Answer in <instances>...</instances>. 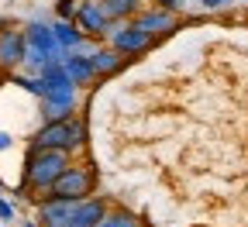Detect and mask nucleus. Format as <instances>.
<instances>
[{
    "label": "nucleus",
    "instance_id": "obj_14",
    "mask_svg": "<svg viewBox=\"0 0 248 227\" xmlns=\"http://www.w3.org/2000/svg\"><path fill=\"white\" fill-rule=\"evenodd\" d=\"M100 7L110 17V24H124V21H135L148 4L145 0H100Z\"/></svg>",
    "mask_w": 248,
    "mask_h": 227
},
{
    "label": "nucleus",
    "instance_id": "obj_6",
    "mask_svg": "<svg viewBox=\"0 0 248 227\" xmlns=\"http://www.w3.org/2000/svg\"><path fill=\"white\" fill-rule=\"evenodd\" d=\"M76 28L83 31V35L90 38V42H107V35H110V17L104 14V7H100V0H83V4H76Z\"/></svg>",
    "mask_w": 248,
    "mask_h": 227
},
{
    "label": "nucleus",
    "instance_id": "obj_5",
    "mask_svg": "<svg viewBox=\"0 0 248 227\" xmlns=\"http://www.w3.org/2000/svg\"><path fill=\"white\" fill-rule=\"evenodd\" d=\"M107 45H110L114 52H121L124 59H138V55H145V52L155 45V38L145 35L135 21H124V24H114V28H110Z\"/></svg>",
    "mask_w": 248,
    "mask_h": 227
},
{
    "label": "nucleus",
    "instance_id": "obj_12",
    "mask_svg": "<svg viewBox=\"0 0 248 227\" xmlns=\"http://www.w3.org/2000/svg\"><path fill=\"white\" fill-rule=\"evenodd\" d=\"M90 59H93V73H97V79H110V76H117L124 66H128V59H124L121 52H114L107 42H100L97 48H93Z\"/></svg>",
    "mask_w": 248,
    "mask_h": 227
},
{
    "label": "nucleus",
    "instance_id": "obj_1",
    "mask_svg": "<svg viewBox=\"0 0 248 227\" xmlns=\"http://www.w3.org/2000/svg\"><path fill=\"white\" fill-rule=\"evenodd\" d=\"M73 166V155L69 151H52V148H42V151H31L28 148V158H24V182L17 193H35L31 200H45L52 182Z\"/></svg>",
    "mask_w": 248,
    "mask_h": 227
},
{
    "label": "nucleus",
    "instance_id": "obj_18",
    "mask_svg": "<svg viewBox=\"0 0 248 227\" xmlns=\"http://www.w3.org/2000/svg\"><path fill=\"white\" fill-rule=\"evenodd\" d=\"M0 220H4V224H11V220H14V203H11V200H4V197H0Z\"/></svg>",
    "mask_w": 248,
    "mask_h": 227
},
{
    "label": "nucleus",
    "instance_id": "obj_8",
    "mask_svg": "<svg viewBox=\"0 0 248 227\" xmlns=\"http://www.w3.org/2000/svg\"><path fill=\"white\" fill-rule=\"evenodd\" d=\"M135 24L145 31V35H152L155 42L159 38H169V35H176L179 31V14H172V11H162V7H155V4H148L138 17H135Z\"/></svg>",
    "mask_w": 248,
    "mask_h": 227
},
{
    "label": "nucleus",
    "instance_id": "obj_19",
    "mask_svg": "<svg viewBox=\"0 0 248 227\" xmlns=\"http://www.w3.org/2000/svg\"><path fill=\"white\" fill-rule=\"evenodd\" d=\"M228 4H231V0H200V7H203V11H224Z\"/></svg>",
    "mask_w": 248,
    "mask_h": 227
},
{
    "label": "nucleus",
    "instance_id": "obj_17",
    "mask_svg": "<svg viewBox=\"0 0 248 227\" xmlns=\"http://www.w3.org/2000/svg\"><path fill=\"white\" fill-rule=\"evenodd\" d=\"M55 17L59 21H73L76 17V0H59V4H55Z\"/></svg>",
    "mask_w": 248,
    "mask_h": 227
},
{
    "label": "nucleus",
    "instance_id": "obj_21",
    "mask_svg": "<svg viewBox=\"0 0 248 227\" xmlns=\"http://www.w3.org/2000/svg\"><path fill=\"white\" fill-rule=\"evenodd\" d=\"M148 4H159V0H148Z\"/></svg>",
    "mask_w": 248,
    "mask_h": 227
},
{
    "label": "nucleus",
    "instance_id": "obj_4",
    "mask_svg": "<svg viewBox=\"0 0 248 227\" xmlns=\"http://www.w3.org/2000/svg\"><path fill=\"white\" fill-rule=\"evenodd\" d=\"M93 189H97V172H93V166H79V162H73V166L52 182L48 197L52 200H86V197H93Z\"/></svg>",
    "mask_w": 248,
    "mask_h": 227
},
{
    "label": "nucleus",
    "instance_id": "obj_7",
    "mask_svg": "<svg viewBox=\"0 0 248 227\" xmlns=\"http://www.w3.org/2000/svg\"><path fill=\"white\" fill-rule=\"evenodd\" d=\"M24 52H28V42H24V28L11 24L0 31V73L11 76L24 66Z\"/></svg>",
    "mask_w": 248,
    "mask_h": 227
},
{
    "label": "nucleus",
    "instance_id": "obj_10",
    "mask_svg": "<svg viewBox=\"0 0 248 227\" xmlns=\"http://www.w3.org/2000/svg\"><path fill=\"white\" fill-rule=\"evenodd\" d=\"M73 210H76V200H38L35 207V224L38 227H69L73 224Z\"/></svg>",
    "mask_w": 248,
    "mask_h": 227
},
{
    "label": "nucleus",
    "instance_id": "obj_11",
    "mask_svg": "<svg viewBox=\"0 0 248 227\" xmlns=\"http://www.w3.org/2000/svg\"><path fill=\"white\" fill-rule=\"evenodd\" d=\"M62 69H66V76L73 79L76 90L97 83V73H93V59H90V52H66V55H62Z\"/></svg>",
    "mask_w": 248,
    "mask_h": 227
},
{
    "label": "nucleus",
    "instance_id": "obj_3",
    "mask_svg": "<svg viewBox=\"0 0 248 227\" xmlns=\"http://www.w3.org/2000/svg\"><path fill=\"white\" fill-rule=\"evenodd\" d=\"M24 42H28V52H24V66L31 76H38L48 62H62V45L55 42L52 35V21H28L24 24Z\"/></svg>",
    "mask_w": 248,
    "mask_h": 227
},
{
    "label": "nucleus",
    "instance_id": "obj_2",
    "mask_svg": "<svg viewBox=\"0 0 248 227\" xmlns=\"http://www.w3.org/2000/svg\"><path fill=\"white\" fill-rule=\"evenodd\" d=\"M86 145V121L79 114H73L69 121H55V124H42L35 135H31V151H42V148H52V151H79Z\"/></svg>",
    "mask_w": 248,
    "mask_h": 227
},
{
    "label": "nucleus",
    "instance_id": "obj_20",
    "mask_svg": "<svg viewBox=\"0 0 248 227\" xmlns=\"http://www.w3.org/2000/svg\"><path fill=\"white\" fill-rule=\"evenodd\" d=\"M11 145H14V138H11V135H7V131H0V151H7V148H11Z\"/></svg>",
    "mask_w": 248,
    "mask_h": 227
},
{
    "label": "nucleus",
    "instance_id": "obj_15",
    "mask_svg": "<svg viewBox=\"0 0 248 227\" xmlns=\"http://www.w3.org/2000/svg\"><path fill=\"white\" fill-rule=\"evenodd\" d=\"M52 35H55V42L62 45V52H76V48H83L86 45V35L76 28V21H52Z\"/></svg>",
    "mask_w": 248,
    "mask_h": 227
},
{
    "label": "nucleus",
    "instance_id": "obj_9",
    "mask_svg": "<svg viewBox=\"0 0 248 227\" xmlns=\"http://www.w3.org/2000/svg\"><path fill=\"white\" fill-rule=\"evenodd\" d=\"M76 93L79 90H62V93H48L38 100V117L42 124H55V121H69L76 114Z\"/></svg>",
    "mask_w": 248,
    "mask_h": 227
},
{
    "label": "nucleus",
    "instance_id": "obj_13",
    "mask_svg": "<svg viewBox=\"0 0 248 227\" xmlns=\"http://www.w3.org/2000/svg\"><path fill=\"white\" fill-rule=\"evenodd\" d=\"M110 203L104 197H86V200H76V210H73V224L69 227H97L104 217H107Z\"/></svg>",
    "mask_w": 248,
    "mask_h": 227
},
{
    "label": "nucleus",
    "instance_id": "obj_16",
    "mask_svg": "<svg viewBox=\"0 0 248 227\" xmlns=\"http://www.w3.org/2000/svg\"><path fill=\"white\" fill-rule=\"evenodd\" d=\"M97 227H138V217L131 210H121V207H110L107 217L97 224Z\"/></svg>",
    "mask_w": 248,
    "mask_h": 227
}]
</instances>
